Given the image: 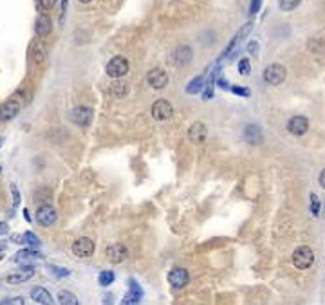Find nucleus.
<instances>
[{"mask_svg":"<svg viewBox=\"0 0 325 305\" xmlns=\"http://www.w3.org/2000/svg\"><path fill=\"white\" fill-rule=\"evenodd\" d=\"M320 208H322V204H320L318 195H316V193H311V213L315 217L320 215Z\"/></svg>","mask_w":325,"mask_h":305,"instance_id":"obj_27","label":"nucleus"},{"mask_svg":"<svg viewBox=\"0 0 325 305\" xmlns=\"http://www.w3.org/2000/svg\"><path fill=\"white\" fill-rule=\"evenodd\" d=\"M67 4H69V0H61V13H60V23H63V20H65V13H67Z\"/></svg>","mask_w":325,"mask_h":305,"instance_id":"obj_37","label":"nucleus"},{"mask_svg":"<svg viewBox=\"0 0 325 305\" xmlns=\"http://www.w3.org/2000/svg\"><path fill=\"white\" fill-rule=\"evenodd\" d=\"M128 286H130V293L123 298V304H137V302H141V298H143L141 286H139L134 278H130V280H128Z\"/></svg>","mask_w":325,"mask_h":305,"instance_id":"obj_17","label":"nucleus"},{"mask_svg":"<svg viewBox=\"0 0 325 305\" xmlns=\"http://www.w3.org/2000/svg\"><path fill=\"white\" fill-rule=\"evenodd\" d=\"M288 130L293 136H304L309 130V121L306 116H293L288 121Z\"/></svg>","mask_w":325,"mask_h":305,"instance_id":"obj_11","label":"nucleus"},{"mask_svg":"<svg viewBox=\"0 0 325 305\" xmlns=\"http://www.w3.org/2000/svg\"><path fill=\"white\" fill-rule=\"evenodd\" d=\"M206 136H208V128H206V125H204V123H201V121H195L188 130L190 141H192V143H195V145H201V143H204Z\"/></svg>","mask_w":325,"mask_h":305,"instance_id":"obj_12","label":"nucleus"},{"mask_svg":"<svg viewBox=\"0 0 325 305\" xmlns=\"http://www.w3.org/2000/svg\"><path fill=\"white\" fill-rule=\"evenodd\" d=\"M300 2L302 0H278V5L282 11H293L300 5Z\"/></svg>","mask_w":325,"mask_h":305,"instance_id":"obj_26","label":"nucleus"},{"mask_svg":"<svg viewBox=\"0 0 325 305\" xmlns=\"http://www.w3.org/2000/svg\"><path fill=\"white\" fill-rule=\"evenodd\" d=\"M286 76H288V70H286L284 65H280V63H271L264 70V81L268 85H273V87L282 85L286 81Z\"/></svg>","mask_w":325,"mask_h":305,"instance_id":"obj_2","label":"nucleus"},{"mask_svg":"<svg viewBox=\"0 0 325 305\" xmlns=\"http://www.w3.org/2000/svg\"><path fill=\"white\" fill-rule=\"evenodd\" d=\"M213 85H215V80H213V76L210 78V81H208L206 85H204V94H203V98L204 99H210V98H213Z\"/></svg>","mask_w":325,"mask_h":305,"instance_id":"obj_31","label":"nucleus"},{"mask_svg":"<svg viewBox=\"0 0 325 305\" xmlns=\"http://www.w3.org/2000/svg\"><path fill=\"white\" fill-rule=\"evenodd\" d=\"M239 72L244 76L251 74V65H250V60H248V58H242V60L239 61Z\"/></svg>","mask_w":325,"mask_h":305,"instance_id":"obj_28","label":"nucleus"},{"mask_svg":"<svg viewBox=\"0 0 325 305\" xmlns=\"http://www.w3.org/2000/svg\"><path fill=\"white\" fill-rule=\"evenodd\" d=\"M2 145H4V137H0V148H2Z\"/></svg>","mask_w":325,"mask_h":305,"instance_id":"obj_45","label":"nucleus"},{"mask_svg":"<svg viewBox=\"0 0 325 305\" xmlns=\"http://www.w3.org/2000/svg\"><path fill=\"white\" fill-rule=\"evenodd\" d=\"M0 260H2V255H0Z\"/></svg>","mask_w":325,"mask_h":305,"instance_id":"obj_47","label":"nucleus"},{"mask_svg":"<svg viewBox=\"0 0 325 305\" xmlns=\"http://www.w3.org/2000/svg\"><path fill=\"white\" fill-rule=\"evenodd\" d=\"M204 85H206V74H201V76H197V78H193V80L190 81L188 87H186V92H188V94L203 92Z\"/></svg>","mask_w":325,"mask_h":305,"instance_id":"obj_22","label":"nucleus"},{"mask_svg":"<svg viewBox=\"0 0 325 305\" xmlns=\"http://www.w3.org/2000/svg\"><path fill=\"white\" fill-rule=\"evenodd\" d=\"M71 121L78 127H87L90 121H92V108L85 107V105H80L76 107L71 112Z\"/></svg>","mask_w":325,"mask_h":305,"instance_id":"obj_7","label":"nucleus"},{"mask_svg":"<svg viewBox=\"0 0 325 305\" xmlns=\"http://www.w3.org/2000/svg\"><path fill=\"white\" fill-rule=\"evenodd\" d=\"M242 137H244V141L248 143V145H262V141H264V136H262V130H260L257 125H248V127L244 128V134H242Z\"/></svg>","mask_w":325,"mask_h":305,"instance_id":"obj_13","label":"nucleus"},{"mask_svg":"<svg viewBox=\"0 0 325 305\" xmlns=\"http://www.w3.org/2000/svg\"><path fill=\"white\" fill-rule=\"evenodd\" d=\"M146 81H148V85H150L152 89H165L166 85H168V74H166L163 69H152L150 72H148V76H146Z\"/></svg>","mask_w":325,"mask_h":305,"instance_id":"obj_9","label":"nucleus"},{"mask_svg":"<svg viewBox=\"0 0 325 305\" xmlns=\"http://www.w3.org/2000/svg\"><path fill=\"white\" fill-rule=\"evenodd\" d=\"M56 219H58V213L51 204H43V206H40L36 210V222L40 226L49 228V226H52L56 222Z\"/></svg>","mask_w":325,"mask_h":305,"instance_id":"obj_5","label":"nucleus"},{"mask_svg":"<svg viewBox=\"0 0 325 305\" xmlns=\"http://www.w3.org/2000/svg\"><path fill=\"white\" fill-rule=\"evenodd\" d=\"M24 242H25V246H29V248H34V249L40 248V244H42V242H40V239H38L33 231H25V233H24Z\"/></svg>","mask_w":325,"mask_h":305,"instance_id":"obj_24","label":"nucleus"},{"mask_svg":"<svg viewBox=\"0 0 325 305\" xmlns=\"http://www.w3.org/2000/svg\"><path fill=\"white\" fill-rule=\"evenodd\" d=\"M11 193H13V206L16 208L20 204V193H18V190H16L14 184H11Z\"/></svg>","mask_w":325,"mask_h":305,"instance_id":"obj_36","label":"nucleus"},{"mask_svg":"<svg viewBox=\"0 0 325 305\" xmlns=\"http://www.w3.org/2000/svg\"><path fill=\"white\" fill-rule=\"evenodd\" d=\"M230 90L233 94H237V96H244V98H248V96H251V90L246 89V87H241V85H231Z\"/></svg>","mask_w":325,"mask_h":305,"instance_id":"obj_29","label":"nucleus"},{"mask_svg":"<svg viewBox=\"0 0 325 305\" xmlns=\"http://www.w3.org/2000/svg\"><path fill=\"white\" fill-rule=\"evenodd\" d=\"M9 231V226L5 224V222H0V235H5Z\"/></svg>","mask_w":325,"mask_h":305,"instance_id":"obj_41","label":"nucleus"},{"mask_svg":"<svg viewBox=\"0 0 325 305\" xmlns=\"http://www.w3.org/2000/svg\"><path fill=\"white\" fill-rule=\"evenodd\" d=\"M38 258H42V255L38 253L34 248H27V249H20L16 253L13 255V262H25V260H38Z\"/></svg>","mask_w":325,"mask_h":305,"instance_id":"obj_20","label":"nucleus"},{"mask_svg":"<svg viewBox=\"0 0 325 305\" xmlns=\"http://www.w3.org/2000/svg\"><path fill=\"white\" fill-rule=\"evenodd\" d=\"M128 69H130V63L125 56H114L112 60L108 61L107 67H105V72L110 78H123L127 74Z\"/></svg>","mask_w":325,"mask_h":305,"instance_id":"obj_3","label":"nucleus"},{"mask_svg":"<svg viewBox=\"0 0 325 305\" xmlns=\"http://www.w3.org/2000/svg\"><path fill=\"white\" fill-rule=\"evenodd\" d=\"M188 282H190V273L186 271V269L175 268L170 271L168 284L174 287V289H183L184 286H188Z\"/></svg>","mask_w":325,"mask_h":305,"instance_id":"obj_8","label":"nucleus"},{"mask_svg":"<svg viewBox=\"0 0 325 305\" xmlns=\"http://www.w3.org/2000/svg\"><path fill=\"white\" fill-rule=\"evenodd\" d=\"M33 275H34V269L31 268V266H27V268H22L16 273H13V275H9L5 282H7V284H24V282L31 280Z\"/></svg>","mask_w":325,"mask_h":305,"instance_id":"obj_16","label":"nucleus"},{"mask_svg":"<svg viewBox=\"0 0 325 305\" xmlns=\"http://www.w3.org/2000/svg\"><path fill=\"white\" fill-rule=\"evenodd\" d=\"M72 253L80 258H89L90 255L94 253V242H92V239L81 237V239L74 240V244H72Z\"/></svg>","mask_w":325,"mask_h":305,"instance_id":"obj_6","label":"nucleus"},{"mask_svg":"<svg viewBox=\"0 0 325 305\" xmlns=\"http://www.w3.org/2000/svg\"><path fill=\"white\" fill-rule=\"evenodd\" d=\"M260 7H262V0H251V5H250V14L255 16V14L259 13Z\"/></svg>","mask_w":325,"mask_h":305,"instance_id":"obj_33","label":"nucleus"},{"mask_svg":"<svg viewBox=\"0 0 325 305\" xmlns=\"http://www.w3.org/2000/svg\"><path fill=\"white\" fill-rule=\"evenodd\" d=\"M2 305H7V304H14V305H20V304H25V300L22 296H16V298H5V300L0 302Z\"/></svg>","mask_w":325,"mask_h":305,"instance_id":"obj_34","label":"nucleus"},{"mask_svg":"<svg viewBox=\"0 0 325 305\" xmlns=\"http://www.w3.org/2000/svg\"><path fill=\"white\" fill-rule=\"evenodd\" d=\"M47 56V51H45V45L42 42H31V47H29V58L34 63H42Z\"/></svg>","mask_w":325,"mask_h":305,"instance_id":"obj_18","label":"nucleus"},{"mask_svg":"<svg viewBox=\"0 0 325 305\" xmlns=\"http://www.w3.org/2000/svg\"><path fill=\"white\" fill-rule=\"evenodd\" d=\"M58 302L63 305H76L78 304V298H76L72 293H67V291H61L60 295H58Z\"/></svg>","mask_w":325,"mask_h":305,"instance_id":"obj_25","label":"nucleus"},{"mask_svg":"<svg viewBox=\"0 0 325 305\" xmlns=\"http://www.w3.org/2000/svg\"><path fill=\"white\" fill-rule=\"evenodd\" d=\"M49 271L54 275V277H58V278H65V277H69L71 273H69V269H63V268H58V266H49Z\"/></svg>","mask_w":325,"mask_h":305,"instance_id":"obj_30","label":"nucleus"},{"mask_svg":"<svg viewBox=\"0 0 325 305\" xmlns=\"http://www.w3.org/2000/svg\"><path fill=\"white\" fill-rule=\"evenodd\" d=\"M315 262V253H313V249L309 246H300V248L295 249V253H293V264H295V268L298 269H309Z\"/></svg>","mask_w":325,"mask_h":305,"instance_id":"obj_1","label":"nucleus"},{"mask_svg":"<svg viewBox=\"0 0 325 305\" xmlns=\"http://www.w3.org/2000/svg\"><path fill=\"white\" fill-rule=\"evenodd\" d=\"M98 280H99V286L101 287H108L114 280H116V275H114L112 271H101L98 275Z\"/></svg>","mask_w":325,"mask_h":305,"instance_id":"obj_23","label":"nucleus"},{"mask_svg":"<svg viewBox=\"0 0 325 305\" xmlns=\"http://www.w3.org/2000/svg\"><path fill=\"white\" fill-rule=\"evenodd\" d=\"M172 116H174V107L166 99H157L156 103L152 105V117L156 121H166Z\"/></svg>","mask_w":325,"mask_h":305,"instance_id":"obj_4","label":"nucleus"},{"mask_svg":"<svg viewBox=\"0 0 325 305\" xmlns=\"http://www.w3.org/2000/svg\"><path fill=\"white\" fill-rule=\"evenodd\" d=\"M52 29V22L47 14H38L36 23H34V31H36L38 36H47Z\"/></svg>","mask_w":325,"mask_h":305,"instance_id":"obj_19","label":"nucleus"},{"mask_svg":"<svg viewBox=\"0 0 325 305\" xmlns=\"http://www.w3.org/2000/svg\"><path fill=\"white\" fill-rule=\"evenodd\" d=\"M20 108H22V105H20L18 99H7V101H4L2 103V107H0V119H4V121H9V119H13V117L18 116Z\"/></svg>","mask_w":325,"mask_h":305,"instance_id":"obj_10","label":"nucleus"},{"mask_svg":"<svg viewBox=\"0 0 325 305\" xmlns=\"http://www.w3.org/2000/svg\"><path fill=\"white\" fill-rule=\"evenodd\" d=\"M318 183H320V186L325 190V168L322 170V174H320V177H318Z\"/></svg>","mask_w":325,"mask_h":305,"instance_id":"obj_40","label":"nucleus"},{"mask_svg":"<svg viewBox=\"0 0 325 305\" xmlns=\"http://www.w3.org/2000/svg\"><path fill=\"white\" fill-rule=\"evenodd\" d=\"M0 174H2V166H0Z\"/></svg>","mask_w":325,"mask_h":305,"instance_id":"obj_46","label":"nucleus"},{"mask_svg":"<svg viewBox=\"0 0 325 305\" xmlns=\"http://www.w3.org/2000/svg\"><path fill=\"white\" fill-rule=\"evenodd\" d=\"M56 2L58 0H38V4L42 5V9H52V7H54V5H56Z\"/></svg>","mask_w":325,"mask_h":305,"instance_id":"obj_35","label":"nucleus"},{"mask_svg":"<svg viewBox=\"0 0 325 305\" xmlns=\"http://www.w3.org/2000/svg\"><path fill=\"white\" fill-rule=\"evenodd\" d=\"M248 51L251 52V54H259V42H250V45H248Z\"/></svg>","mask_w":325,"mask_h":305,"instance_id":"obj_38","label":"nucleus"},{"mask_svg":"<svg viewBox=\"0 0 325 305\" xmlns=\"http://www.w3.org/2000/svg\"><path fill=\"white\" fill-rule=\"evenodd\" d=\"M81 4H90V2H92V0H80Z\"/></svg>","mask_w":325,"mask_h":305,"instance_id":"obj_44","label":"nucleus"},{"mask_svg":"<svg viewBox=\"0 0 325 305\" xmlns=\"http://www.w3.org/2000/svg\"><path fill=\"white\" fill-rule=\"evenodd\" d=\"M217 85H219V87H221V89H224V90H228L231 87L230 83H228L226 80H224V78H219V80H217Z\"/></svg>","mask_w":325,"mask_h":305,"instance_id":"obj_39","label":"nucleus"},{"mask_svg":"<svg viewBox=\"0 0 325 305\" xmlns=\"http://www.w3.org/2000/svg\"><path fill=\"white\" fill-rule=\"evenodd\" d=\"M112 92L116 94V96H123V94L128 92V85L127 83H121V81H118V83L112 87Z\"/></svg>","mask_w":325,"mask_h":305,"instance_id":"obj_32","label":"nucleus"},{"mask_svg":"<svg viewBox=\"0 0 325 305\" xmlns=\"http://www.w3.org/2000/svg\"><path fill=\"white\" fill-rule=\"evenodd\" d=\"M4 249H5V244L4 242H0V251H4Z\"/></svg>","mask_w":325,"mask_h":305,"instance_id":"obj_43","label":"nucleus"},{"mask_svg":"<svg viewBox=\"0 0 325 305\" xmlns=\"http://www.w3.org/2000/svg\"><path fill=\"white\" fill-rule=\"evenodd\" d=\"M107 258L110 260V262H114V264H121L125 258H127V248L125 246H121V244H112V246H108L107 248Z\"/></svg>","mask_w":325,"mask_h":305,"instance_id":"obj_14","label":"nucleus"},{"mask_svg":"<svg viewBox=\"0 0 325 305\" xmlns=\"http://www.w3.org/2000/svg\"><path fill=\"white\" fill-rule=\"evenodd\" d=\"M31 300L36 302V304H43V305H51L52 302V296L49 295L47 289H43V287H34L33 291H31Z\"/></svg>","mask_w":325,"mask_h":305,"instance_id":"obj_21","label":"nucleus"},{"mask_svg":"<svg viewBox=\"0 0 325 305\" xmlns=\"http://www.w3.org/2000/svg\"><path fill=\"white\" fill-rule=\"evenodd\" d=\"M24 219H25L27 222H31V217H29V211H27V210H24Z\"/></svg>","mask_w":325,"mask_h":305,"instance_id":"obj_42","label":"nucleus"},{"mask_svg":"<svg viewBox=\"0 0 325 305\" xmlns=\"http://www.w3.org/2000/svg\"><path fill=\"white\" fill-rule=\"evenodd\" d=\"M192 58H193V52L188 45H179L174 52V63L179 67L188 65L190 61H192Z\"/></svg>","mask_w":325,"mask_h":305,"instance_id":"obj_15","label":"nucleus"}]
</instances>
